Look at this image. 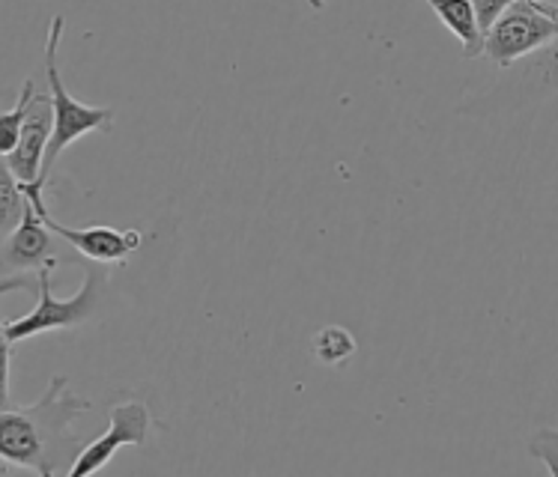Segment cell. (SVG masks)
<instances>
[{
	"mask_svg": "<svg viewBox=\"0 0 558 477\" xmlns=\"http://www.w3.org/2000/svg\"><path fill=\"white\" fill-rule=\"evenodd\" d=\"M48 137H51V99L48 93H36L31 111L24 117L19 144L7 156V168L19 180V185H34L46 159Z\"/></svg>",
	"mask_w": 558,
	"mask_h": 477,
	"instance_id": "ba28073f",
	"label": "cell"
},
{
	"mask_svg": "<svg viewBox=\"0 0 558 477\" xmlns=\"http://www.w3.org/2000/svg\"><path fill=\"white\" fill-rule=\"evenodd\" d=\"M355 353L353 334L341 326H329V329H319L314 334V355L323 364H341Z\"/></svg>",
	"mask_w": 558,
	"mask_h": 477,
	"instance_id": "7c38bea8",
	"label": "cell"
},
{
	"mask_svg": "<svg viewBox=\"0 0 558 477\" xmlns=\"http://www.w3.org/2000/svg\"><path fill=\"white\" fill-rule=\"evenodd\" d=\"M58 269V254H54V238L48 228L39 221L34 206L24 204V216L19 228L12 230L10 236L0 242V278H10L24 269Z\"/></svg>",
	"mask_w": 558,
	"mask_h": 477,
	"instance_id": "52a82bcc",
	"label": "cell"
},
{
	"mask_svg": "<svg viewBox=\"0 0 558 477\" xmlns=\"http://www.w3.org/2000/svg\"><path fill=\"white\" fill-rule=\"evenodd\" d=\"M0 477H19V475H15L7 463H0Z\"/></svg>",
	"mask_w": 558,
	"mask_h": 477,
	"instance_id": "2e32d148",
	"label": "cell"
},
{
	"mask_svg": "<svg viewBox=\"0 0 558 477\" xmlns=\"http://www.w3.org/2000/svg\"><path fill=\"white\" fill-rule=\"evenodd\" d=\"M501 10H505V0H478V3H472V15H475L481 36L490 30L493 22L501 15Z\"/></svg>",
	"mask_w": 558,
	"mask_h": 477,
	"instance_id": "5bb4252c",
	"label": "cell"
},
{
	"mask_svg": "<svg viewBox=\"0 0 558 477\" xmlns=\"http://www.w3.org/2000/svg\"><path fill=\"white\" fill-rule=\"evenodd\" d=\"M84 412H90V400L75 397L66 376H51L34 406L0 412V463L36 477L66 475L84 448L72 432V420Z\"/></svg>",
	"mask_w": 558,
	"mask_h": 477,
	"instance_id": "6da1fadb",
	"label": "cell"
},
{
	"mask_svg": "<svg viewBox=\"0 0 558 477\" xmlns=\"http://www.w3.org/2000/svg\"><path fill=\"white\" fill-rule=\"evenodd\" d=\"M22 194L27 204L34 206V212L39 216V221L46 224L48 233H54V236L66 238L69 245L75 250H81L87 260L93 262H123L129 254H135L141 248V230H114V228H105V224H96V228H66V224H58V218L48 212V206L43 204V192H31V188H24Z\"/></svg>",
	"mask_w": 558,
	"mask_h": 477,
	"instance_id": "5b68a950",
	"label": "cell"
},
{
	"mask_svg": "<svg viewBox=\"0 0 558 477\" xmlns=\"http://www.w3.org/2000/svg\"><path fill=\"white\" fill-rule=\"evenodd\" d=\"M430 10L439 15V22L451 30V34L463 42V58H481L484 54V36H481L475 15H472V3L469 0H451V3H439L430 0Z\"/></svg>",
	"mask_w": 558,
	"mask_h": 477,
	"instance_id": "9c48e42d",
	"label": "cell"
},
{
	"mask_svg": "<svg viewBox=\"0 0 558 477\" xmlns=\"http://www.w3.org/2000/svg\"><path fill=\"white\" fill-rule=\"evenodd\" d=\"M15 290H36V274H10V278H0V296L15 293Z\"/></svg>",
	"mask_w": 558,
	"mask_h": 477,
	"instance_id": "9a60e30c",
	"label": "cell"
},
{
	"mask_svg": "<svg viewBox=\"0 0 558 477\" xmlns=\"http://www.w3.org/2000/svg\"><path fill=\"white\" fill-rule=\"evenodd\" d=\"M24 204L27 200H24L22 185L7 168V159L0 156V242L19 228V221L24 216Z\"/></svg>",
	"mask_w": 558,
	"mask_h": 477,
	"instance_id": "30bf717a",
	"label": "cell"
},
{
	"mask_svg": "<svg viewBox=\"0 0 558 477\" xmlns=\"http://www.w3.org/2000/svg\"><path fill=\"white\" fill-rule=\"evenodd\" d=\"M149 432V409L144 403H120L111 409V424L96 442L84 444L75 463L63 477H90L105 468L120 448L125 444H144Z\"/></svg>",
	"mask_w": 558,
	"mask_h": 477,
	"instance_id": "8992f818",
	"label": "cell"
},
{
	"mask_svg": "<svg viewBox=\"0 0 558 477\" xmlns=\"http://www.w3.org/2000/svg\"><path fill=\"white\" fill-rule=\"evenodd\" d=\"M51 266L39 269L36 272V290H39V305L22 319H12V322H3V334L10 343H22L27 338H36V334H46V331L58 329H75L84 319H90L99 307V298H102V286L108 274L96 266H87V278H84V286L72 298H58L51 293Z\"/></svg>",
	"mask_w": 558,
	"mask_h": 477,
	"instance_id": "3957f363",
	"label": "cell"
},
{
	"mask_svg": "<svg viewBox=\"0 0 558 477\" xmlns=\"http://www.w3.org/2000/svg\"><path fill=\"white\" fill-rule=\"evenodd\" d=\"M10 367H12V343L3 334L0 322V412L12 409L10 406Z\"/></svg>",
	"mask_w": 558,
	"mask_h": 477,
	"instance_id": "4fadbf2b",
	"label": "cell"
},
{
	"mask_svg": "<svg viewBox=\"0 0 558 477\" xmlns=\"http://www.w3.org/2000/svg\"><path fill=\"white\" fill-rule=\"evenodd\" d=\"M63 15H54L51 19V27H48V42H46V78H48V99H51V137H48L46 159H43V168H39V176H36L34 185H24L31 192H43L46 188L48 176L58 164L60 152L75 144L78 137L90 135V132H111L114 129V111L111 108H90V105L72 99L60 81L58 69V48L60 36H63Z\"/></svg>",
	"mask_w": 558,
	"mask_h": 477,
	"instance_id": "7a4b0ae2",
	"label": "cell"
},
{
	"mask_svg": "<svg viewBox=\"0 0 558 477\" xmlns=\"http://www.w3.org/2000/svg\"><path fill=\"white\" fill-rule=\"evenodd\" d=\"M34 96H36V84H34V78H27L24 81L19 102L12 105L10 111H3V114H0V156H3V159H7L12 149H15V144H19L24 117H27V111H31Z\"/></svg>",
	"mask_w": 558,
	"mask_h": 477,
	"instance_id": "8fae6325",
	"label": "cell"
},
{
	"mask_svg": "<svg viewBox=\"0 0 558 477\" xmlns=\"http://www.w3.org/2000/svg\"><path fill=\"white\" fill-rule=\"evenodd\" d=\"M558 36V7L537 0H511L484 34V58L499 69L511 66Z\"/></svg>",
	"mask_w": 558,
	"mask_h": 477,
	"instance_id": "277c9868",
	"label": "cell"
}]
</instances>
